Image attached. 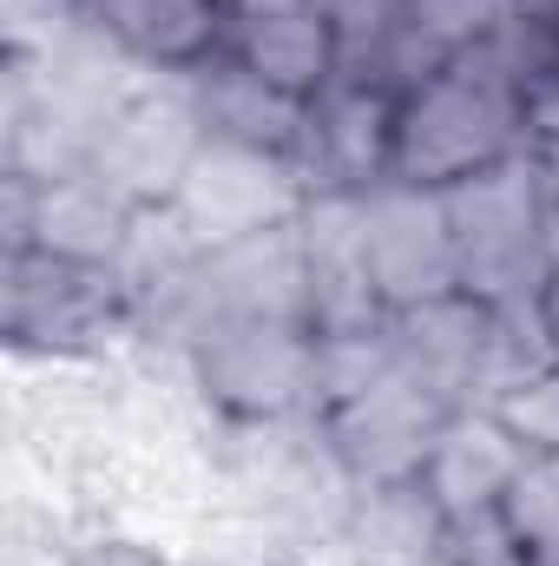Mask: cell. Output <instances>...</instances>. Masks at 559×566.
<instances>
[{"label":"cell","mask_w":559,"mask_h":566,"mask_svg":"<svg viewBox=\"0 0 559 566\" xmlns=\"http://www.w3.org/2000/svg\"><path fill=\"white\" fill-rule=\"evenodd\" d=\"M447 198V224H454V264L461 290L494 303V310H520L534 303L540 277L553 271V238H547V211H540V165L534 151L441 191Z\"/></svg>","instance_id":"4"},{"label":"cell","mask_w":559,"mask_h":566,"mask_svg":"<svg viewBox=\"0 0 559 566\" xmlns=\"http://www.w3.org/2000/svg\"><path fill=\"white\" fill-rule=\"evenodd\" d=\"M303 198H309V185L289 158H264V151H244V145L204 139L184 191L171 198V211L184 218V231L204 251H218L231 238H251V231H271L283 218H296Z\"/></svg>","instance_id":"11"},{"label":"cell","mask_w":559,"mask_h":566,"mask_svg":"<svg viewBox=\"0 0 559 566\" xmlns=\"http://www.w3.org/2000/svg\"><path fill=\"white\" fill-rule=\"evenodd\" d=\"M184 93H191V106H198V119H204V139L244 145V151H264V158H289V165L303 158V119H309V106L271 93V86H264L257 73H244L231 53L211 60L198 80H184Z\"/></svg>","instance_id":"15"},{"label":"cell","mask_w":559,"mask_h":566,"mask_svg":"<svg viewBox=\"0 0 559 566\" xmlns=\"http://www.w3.org/2000/svg\"><path fill=\"white\" fill-rule=\"evenodd\" d=\"M303 231V283H309V329L316 336H362L382 329V290L362 251V198L342 191H309L296 211Z\"/></svg>","instance_id":"12"},{"label":"cell","mask_w":559,"mask_h":566,"mask_svg":"<svg viewBox=\"0 0 559 566\" xmlns=\"http://www.w3.org/2000/svg\"><path fill=\"white\" fill-rule=\"evenodd\" d=\"M547 461H553V474H559V454H547Z\"/></svg>","instance_id":"26"},{"label":"cell","mask_w":559,"mask_h":566,"mask_svg":"<svg viewBox=\"0 0 559 566\" xmlns=\"http://www.w3.org/2000/svg\"><path fill=\"white\" fill-rule=\"evenodd\" d=\"M231 60L244 73H257L271 93L309 106L323 86H336L349 73V46L336 33V20L316 0H277V7H244L231 27Z\"/></svg>","instance_id":"13"},{"label":"cell","mask_w":559,"mask_h":566,"mask_svg":"<svg viewBox=\"0 0 559 566\" xmlns=\"http://www.w3.org/2000/svg\"><path fill=\"white\" fill-rule=\"evenodd\" d=\"M395 126H402V93L382 86L376 73L349 66L336 86H323L309 99L303 119V185L309 191H342V198H369L376 185L395 178Z\"/></svg>","instance_id":"8"},{"label":"cell","mask_w":559,"mask_h":566,"mask_svg":"<svg viewBox=\"0 0 559 566\" xmlns=\"http://www.w3.org/2000/svg\"><path fill=\"white\" fill-rule=\"evenodd\" d=\"M540 165V211H547V238L559 251V158H534Z\"/></svg>","instance_id":"24"},{"label":"cell","mask_w":559,"mask_h":566,"mask_svg":"<svg viewBox=\"0 0 559 566\" xmlns=\"http://www.w3.org/2000/svg\"><path fill=\"white\" fill-rule=\"evenodd\" d=\"M231 7H238V13H244V7H277V0H231Z\"/></svg>","instance_id":"25"},{"label":"cell","mask_w":559,"mask_h":566,"mask_svg":"<svg viewBox=\"0 0 559 566\" xmlns=\"http://www.w3.org/2000/svg\"><path fill=\"white\" fill-rule=\"evenodd\" d=\"M520 139L534 158H559V66L520 93Z\"/></svg>","instance_id":"21"},{"label":"cell","mask_w":559,"mask_h":566,"mask_svg":"<svg viewBox=\"0 0 559 566\" xmlns=\"http://www.w3.org/2000/svg\"><path fill=\"white\" fill-rule=\"evenodd\" d=\"M520 468H527V448L507 434L494 409H454L421 461L415 488L441 507V521H461V514L500 507V494L514 488Z\"/></svg>","instance_id":"14"},{"label":"cell","mask_w":559,"mask_h":566,"mask_svg":"<svg viewBox=\"0 0 559 566\" xmlns=\"http://www.w3.org/2000/svg\"><path fill=\"white\" fill-rule=\"evenodd\" d=\"M198 151H204V119H198L184 80H158V86H126L106 106L93 151H86V171L106 191H119L133 211H165L184 191Z\"/></svg>","instance_id":"5"},{"label":"cell","mask_w":559,"mask_h":566,"mask_svg":"<svg viewBox=\"0 0 559 566\" xmlns=\"http://www.w3.org/2000/svg\"><path fill=\"white\" fill-rule=\"evenodd\" d=\"M198 402L231 428L283 434L323 409V349L296 316H218L184 343Z\"/></svg>","instance_id":"1"},{"label":"cell","mask_w":559,"mask_h":566,"mask_svg":"<svg viewBox=\"0 0 559 566\" xmlns=\"http://www.w3.org/2000/svg\"><path fill=\"white\" fill-rule=\"evenodd\" d=\"M349 547H362L369 566H434L441 547V507L421 494L415 481L402 488H356L342 514Z\"/></svg>","instance_id":"17"},{"label":"cell","mask_w":559,"mask_h":566,"mask_svg":"<svg viewBox=\"0 0 559 566\" xmlns=\"http://www.w3.org/2000/svg\"><path fill=\"white\" fill-rule=\"evenodd\" d=\"M534 329H540V343H547V356L559 363V258H553V271L540 277V290H534Z\"/></svg>","instance_id":"23"},{"label":"cell","mask_w":559,"mask_h":566,"mask_svg":"<svg viewBox=\"0 0 559 566\" xmlns=\"http://www.w3.org/2000/svg\"><path fill=\"white\" fill-rule=\"evenodd\" d=\"M447 416L454 409H441L402 369H389L369 389L329 402L309 428H316L323 454L342 468L349 488H402V481L421 474V461H428V448H434Z\"/></svg>","instance_id":"6"},{"label":"cell","mask_w":559,"mask_h":566,"mask_svg":"<svg viewBox=\"0 0 559 566\" xmlns=\"http://www.w3.org/2000/svg\"><path fill=\"white\" fill-rule=\"evenodd\" d=\"M362 251L382 290V310H415L447 290H461L454 264V224H447V198L415 191V185H376L362 198Z\"/></svg>","instance_id":"10"},{"label":"cell","mask_w":559,"mask_h":566,"mask_svg":"<svg viewBox=\"0 0 559 566\" xmlns=\"http://www.w3.org/2000/svg\"><path fill=\"white\" fill-rule=\"evenodd\" d=\"M133 218L139 211L119 191H106L86 165L60 171V178H33V244L27 251H53V258H80V264H119Z\"/></svg>","instance_id":"16"},{"label":"cell","mask_w":559,"mask_h":566,"mask_svg":"<svg viewBox=\"0 0 559 566\" xmlns=\"http://www.w3.org/2000/svg\"><path fill=\"white\" fill-rule=\"evenodd\" d=\"M500 521H507L514 547L527 554V566H559V474H553V461L527 454V468L500 494Z\"/></svg>","instance_id":"18"},{"label":"cell","mask_w":559,"mask_h":566,"mask_svg":"<svg viewBox=\"0 0 559 566\" xmlns=\"http://www.w3.org/2000/svg\"><path fill=\"white\" fill-rule=\"evenodd\" d=\"M520 93L494 80L481 60H461L434 73L428 86L402 93L395 126V185L415 191H454L507 158H520Z\"/></svg>","instance_id":"2"},{"label":"cell","mask_w":559,"mask_h":566,"mask_svg":"<svg viewBox=\"0 0 559 566\" xmlns=\"http://www.w3.org/2000/svg\"><path fill=\"white\" fill-rule=\"evenodd\" d=\"M0 336L13 356L86 363L106 356L119 336H139V316L113 264L13 251L0 258Z\"/></svg>","instance_id":"3"},{"label":"cell","mask_w":559,"mask_h":566,"mask_svg":"<svg viewBox=\"0 0 559 566\" xmlns=\"http://www.w3.org/2000/svg\"><path fill=\"white\" fill-rule=\"evenodd\" d=\"M507 434L527 448V454H559V363H540V369H527L520 382H507L494 402H487Z\"/></svg>","instance_id":"19"},{"label":"cell","mask_w":559,"mask_h":566,"mask_svg":"<svg viewBox=\"0 0 559 566\" xmlns=\"http://www.w3.org/2000/svg\"><path fill=\"white\" fill-rule=\"evenodd\" d=\"M434 566H527V554L514 547L500 507L487 514H461V521H441V547H434Z\"/></svg>","instance_id":"20"},{"label":"cell","mask_w":559,"mask_h":566,"mask_svg":"<svg viewBox=\"0 0 559 566\" xmlns=\"http://www.w3.org/2000/svg\"><path fill=\"white\" fill-rule=\"evenodd\" d=\"M73 27L113 46L126 66L151 80H198L231 53L238 7L231 0H60Z\"/></svg>","instance_id":"9"},{"label":"cell","mask_w":559,"mask_h":566,"mask_svg":"<svg viewBox=\"0 0 559 566\" xmlns=\"http://www.w3.org/2000/svg\"><path fill=\"white\" fill-rule=\"evenodd\" d=\"M389 349L395 369L441 409H487L500 382V310L467 290H447L389 316Z\"/></svg>","instance_id":"7"},{"label":"cell","mask_w":559,"mask_h":566,"mask_svg":"<svg viewBox=\"0 0 559 566\" xmlns=\"http://www.w3.org/2000/svg\"><path fill=\"white\" fill-rule=\"evenodd\" d=\"M66 566H171V560L151 541H139V534H93L86 547H73Z\"/></svg>","instance_id":"22"}]
</instances>
